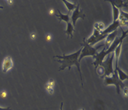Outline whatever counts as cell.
Here are the masks:
<instances>
[{"label": "cell", "instance_id": "obj_1", "mask_svg": "<svg viewBox=\"0 0 128 110\" xmlns=\"http://www.w3.org/2000/svg\"><path fill=\"white\" fill-rule=\"evenodd\" d=\"M82 49V47L78 51L73 53L72 54H69V55L64 54L63 55H55V56H54V57L57 58L58 59L56 60V61H57L58 62H59L61 64L60 67H59V71L64 70L66 68H68V70H70L71 67L74 66V65H75L77 68V70H78V72H79L81 82H82V86H83L82 72H81L80 70V64L78 62V57L80 56Z\"/></svg>", "mask_w": 128, "mask_h": 110}, {"label": "cell", "instance_id": "obj_2", "mask_svg": "<svg viewBox=\"0 0 128 110\" xmlns=\"http://www.w3.org/2000/svg\"><path fill=\"white\" fill-rule=\"evenodd\" d=\"M120 28H121L122 31L121 37H120L116 38V39H114V41H113V42L112 43L111 45H110V47H109L107 50H106L104 48L103 50H102L100 52L98 53V54L95 55L94 57L93 58L95 60L94 62L92 63V64L94 65L96 69L98 67L103 61H104V59H105V57L107 55H109V54H111V53L114 52L115 49H116L117 47L118 46V45H119L120 42H122L123 41V40L128 36V30L124 31L121 27H120Z\"/></svg>", "mask_w": 128, "mask_h": 110}, {"label": "cell", "instance_id": "obj_3", "mask_svg": "<svg viewBox=\"0 0 128 110\" xmlns=\"http://www.w3.org/2000/svg\"><path fill=\"white\" fill-rule=\"evenodd\" d=\"M81 46L82 47V49L81 50L80 54L78 57V62H80L81 60L85 57H94L95 55L98 54V50L99 48L102 47V45L98 46V47H93L89 44H87L86 42V39H84L83 42L81 44Z\"/></svg>", "mask_w": 128, "mask_h": 110}, {"label": "cell", "instance_id": "obj_4", "mask_svg": "<svg viewBox=\"0 0 128 110\" xmlns=\"http://www.w3.org/2000/svg\"><path fill=\"white\" fill-rule=\"evenodd\" d=\"M104 84L105 86L114 85L116 88V92L118 94H120V88L123 89L126 86L119 79L118 73L116 70H114L113 74H112L111 76H109V77H104Z\"/></svg>", "mask_w": 128, "mask_h": 110}, {"label": "cell", "instance_id": "obj_5", "mask_svg": "<svg viewBox=\"0 0 128 110\" xmlns=\"http://www.w3.org/2000/svg\"><path fill=\"white\" fill-rule=\"evenodd\" d=\"M114 60V52L111 53L108 55L106 60H104L99 65H101L105 70L104 77H109L114 73V69L113 67V62Z\"/></svg>", "mask_w": 128, "mask_h": 110}, {"label": "cell", "instance_id": "obj_6", "mask_svg": "<svg viewBox=\"0 0 128 110\" xmlns=\"http://www.w3.org/2000/svg\"><path fill=\"white\" fill-rule=\"evenodd\" d=\"M108 35H102L100 33V32L98 31V30L94 29L93 34L88 39L86 40V42L91 46H93L95 44L98 43L99 42L103 40L106 38Z\"/></svg>", "mask_w": 128, "mask_h": 110}, {"label": "cell", "instance_id": "obj_7", "mask_svg": "<svg viewBox=\"0 0 128 110\" xmlns=\"http://www.w3.org/2000/svg\"><path fill=\"white\" fill-rule=\"evenodd\" d=\"M85 17H86V15L83 13L82 11L80 10V5L78 4L77 7H76V9L74 10L73 13H72V15L70 18V21L71 22H72V25H73L74 27H75L76 22H77V20L78 18H82V20H84Z\"/></svg>", "mask_w": 128, "mask_h": 110}, {"label": "cell", "instance_id": "obj_8", "mask_svg": "<svg viewBox=\"0 0 128 110\" xmlns=\"http://www.w3.org/2000/svg\"><path fill=\"white\" fill-rule=\"evenodd\" d=\"M13 67V62L12 59L10 56L4 58L2 65V70L4 73H6Z\"/></svg>", "mask_w": 128, "mask_h": 110}, {"label": "cell", "instance_id": "obj_9", "mask_svg": "<svg viewBox=\"0 0 128 110\" xmlns=\"http://www.w3.org/2000/svg\"><path fill=\"white\" fill-rule=\"evenodd\" d=\"M119 27H120V23H119V20H117L113 22L112 24H110L108 28L100 32V33L102 35H108L112 32H114V31L117 30V28Z\"/></svg>", "mask_w": 128, "mask_h": 110}, {"label": "cell", "instance_id": "obj_10", "mask_svg": "<svg viewBox=\"0 0 128 110\" xmlns=\"http://www.w3.org/2000/svg\"><path fill=\"white\" fill-rule=\"evenodd\" d=\"M117 34H118V31L116 30L114 32H112V33H109L108 35V36L106 38V42H105V46H104V49L106 50L108 49L111 45L112 43L114 40V39L117 37Z\"/></svg>", "mask_w": 128, "mask_h": 110}, {"label": "cell", "instance_id": "obj_11", "mask_svg": "<svg viewBox=\"0 0 128 110\" xmlns=\"http://www.w3.org/2000/svg\"><path fill=\"white\" fill-rule=\"evenodd\" d=\"M122 45V42L118 45V46L117 47L114 52V57H115V69H116L118 67V63H119V57H120V52H121Z\"/></svg>", "mask_w": 128, "mask_h": 110}, {"label": "cell", "instance_id": "obj_12", "mask_svg": "<svg viewBox=\"0 0 128 110\" xmlns=\"http://www.w3.org/2000/svg\"><path fill=\"white\" fill-rule=\"evenodd\" d=\"M57 11L58 12L59 15H56V17H57L58 18L59 23H60L62 21L66 22L67 23H69V22H71L70 18V13L68 12V13H67V15H64L62 14V13L58 10Z\"/></svg>", "mask_w": 128, "mask_h": 110}, {"label": "cell", "instance_id": "obj_13", "mask_svg": "<svg viewBox=\"0 0 128 110\" xmlns=\"http://www.w3.org/2000/svg\"><path fill=\"white\" fill-rule=\"evenodd\" d=\"M110 2L112 3L114 6L119 10L122 8H128V2L127 1H110Z\"/></svg>", "mask_w": 128, "mask_h": 110}, {"label": "cell", "instance_id": "obj_14", "mask_svg": "<svg viewBox=\"0 0 128 110\" xmlns=\"http://www.w3.org/2000/svg\"><path fill=\"white\" fill-rule=\"evenodd\" d=\"M114 70H116L117 71L118 77H119V79L120 80L121 82H123V81H125V80L128 79V75H127L124 71H122V70L119 67H118L116 69H114Z\"/></svg>", "mask_w": 128, "mask_h": 110}, {"label": "cell", "instance_id": "obj_15", "mask_svg": "<svg viewBox=\"0 0 128 110\" xmlns=\"http://www.w3.org/2000/svg\"><path fill=\"white\" fill-rule=\"evenodd\" d=\"M75 32V29H74V27L72 25V22H69V23H67V30L65 32V33L67 35V37H69L70 36L71 38H73L74 37V34L73 33Z\"/></svg>", "mask_w": 128, "mask_h": 110}, {"label": "cell", "instance_id": "obj_16", "mask_svg": "<svg viewBox=\"0 0 128 110\" xmlns=\"http://www.w3.org/2000/svg\"><path fill=\"white\" fill-rule=\"evenodd\" d=\"M109 3H110V4H111L112 5V10H113V22H116V21L118 20V19H119V15H120V13H119V10L118 9L117 7H116L115 6H114V5L112 3H111V2H110V1H109Z\"/></svg>", "mask_w": 128, "mask_h": 110}, {"label": "cell", "instance_id": "obj_17", "mask_svg": "<svg viewBox=\"0 0 128 110\" xmlns=\"http://www.w3.org/2000/svg\"><path fill=\"white\" fill-rule=\"evenodd\" d=\"M63 3H64V4L66 5V6L67 7V9H68V12L69 13H70L72 11L74 10L75 9H76V7H77V5H76V3H70V2H68V1H65V0H63L62 1Z\"/></svg>", "mask_w": 128, "mask_h": 110}, {"label": "cell", "instance_id": "obj_18", "mask_svg": "<svg viewBox=\"0 0 128 110\" xmlns=\"http://www.w3.org/2000/svg\"><path fill=\"white\" fill-rule=\"evenodd\" d=\"M96 70H97V73L98 74V75H99L101 78H104V73H105V70H104V68L101 65H99L98 67L96 68Z\"/></svg>", "mask_w": 128, "mask_h": 110}, {"label": "cell", "instance_id": "obj_19", "mask_svg": "<svg viewBox=\"0 0 128 110\" xmlns=\"http://www.w3.org/2000/svg\"><path fill=\"white\" fill-rule=\"evenodd\" d=\"M119 23H120V26H126L128 25V20L126 19L125 18L122 17L121 15H119Z\"/></svg>", "mask_w": 128, "mask_h": 110}, {"label": "cell", "instance_id": "obj_20", "mask_svg": "<svg viewBox=\"0 0 128 110\" xmlns=\"http://www.w3.org/2000/svg\"><path fill=\"white\" fill-rule=\"evenodd\" d=\"M45 89H46V91H48V92L50 94H52L54 93V87H50V86H46V85H45Z\"/></svg>", "mask_w": 128, "mask_h": 110}, {"label": "cell", "instance_id": "obj_21", "mask_svg": "<svg viewBox=\"0 0 128 110\" xmlns=\"http://www.w3.org/2000/svg\"><path fill=\"white\" fill-rule=\"evenodd\" d=\"M46 85L48 86H50V87H54V85H55V81H54V79H50L48 81V82L46 84Z\"/></svg>", "mask_w": 128, "mask_h": 110}, {"label": "cell", "instance_id": "obj_22", "mask_svg": "<svg viewBox=\"0 0 128 110\" xmlns=\"http://www.w3.org/2000/svg\"><path fill=\"white\" fill-rule=\"evenodd\" d=\"M119 13H120V15L122 16L124 18H125L126 19L128 20V13L127 12H124V11L121 10H119Z\"/></svg>", "mask_w": 128, "mask_h": 110}, {"label": "cell", "instance_id": "obj_23", "mask_svg": "<svg viewBox=\"0 0 128 110\" xmlns=\"http://www.w3.org/2000/svg\"><path fill=\"white\" fill-rule=\"evenodd\" d=\"M0 95H1V97H2V98L4 99V98H5L6 97L7 92H6V91H3L2 92H1V93H0Z\"/></svg>", "mask_w": 128, "mask_h": 110}, {"label": "cell", "instance_id": "obj_24", "mask_svg": "<svg viewBox=\"0 0 128 110\" xmlns=\"http://www.w3.org/2000/svg\"><path fill=\"white\" fill-rule=\"evenodd\" d=\"M122 91L123 92H124V96L128 97V87H127V86H126V87H124V88L122 89Z\"/></svg>", "mask_w": 128, "mask_h": 110}, {"label": "cell", "instance_id": "obj_25", "mask_svg": "<svg viewBox=\"0 0 128 110\" xmlns=\"http://www.w3.org/2000/svg\"><path fill=\"white\" fill-rule=\"evenodd\" d=\"M45 39H46V40L47 42L51 41V40H52V36L50 35V34L47 35L46 36V37H45Z\"/></svg>", "mask_w": 128, "mask_h": 110}, {"label": "cell", "instance_id": "obj_26", "mask_svg": "<svg viewBox=\"0 0 128 110\" xmlns=\"http://www.w3.org/2000/svg\"><path fill=\"white\" fill-rule=\"evenodd\" d=\"M30 37H31V39H32V40H35V39H36V34H35V33H31Z\"/></svg>", "mask_w": 128, "mask_h": 110}, {"label": "cell", "instance_id": "obj_27", "mask_svg": "<svg viewBox=\"0 0 128 110\" xmlns=\"http://www.w3.org/2000/svg\"><path fill=\"white\" fill-rule=\"evenodd\" d=\"M0 110H11L10 107H0Z\"/></svg>", "mask_w": 128, "mask_h": 110}, {"label": "cell", "instance_id": "obj_28", "mask_svg": "<svg viewBox=\"0 0 128 110\" xmlns=\"http://www.w3.org/2000/svg\"><path fill=\"white\" fill-rule=\"evenodd\" d=\"M54 13H55V12H54V9H51L49 11V15H53L54 14Z\"/></svg>", "mask_w": 128, "mask_h": 110}, {"label": "cell", "instance_id": "obj_29", "mask_svg": "<svg viewBox=\"0 0 128 110\" xmlns=\"http://www.w3.org/2000/svg\"><path fill=\"white\" fill-rule=\"evenodd\" d=\"M63 107H64V103H63V102H61V104H60V110H63Z\"/></svg>", "mask_w": 128, "mask_h": 110}, {"label": "cell", "instance_id": "obj_30", "mask_svg": "<svg viewBox=\"0 0 128 110\" xmlns=\"http://www.w3.org/2000/svg\"><path fill=\"white\" fill-rule=\"evenodd\" d=\"M8 2V3H11V4H12V3H13V1H8V2Z\"/></svg>", "mask_w": 128, "mask_h": 110}, {"label": "cell", "instance_id": "obj_31", "mask_svg": "<svg viewBox=\"0 0 128 110\" xmlns=\"http://www.w3.org/2000/svg\"><path fill=\"white\" fill-rule=\"evenodd\" d=\"M3 7H2V6H0V9H3Z\"/></svg>", "mask_w": 128, "mask_h": 110}, {"label": "cell", "instance_id": "obj_32", "mask_svg": "<svg viewBox=\"0 0 128 110\" xmlns=\"http://www.w3.org/2000/svg\"><path fill=\"white\" fill-rule=\"evenodd\" d=\"M82 110H85V109H84V108H83V109H82Z\"/></svg>", "mask_w": 128, "mask_h": 110}]
</instances>
